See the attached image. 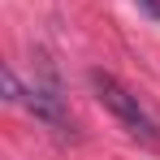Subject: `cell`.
<instances>
[{
	"mask_svg": "<svg viewBox=\"0 0 160 160\" xmlns=\"http://www.w3.org/2000/svg\"><path fill=\"white\" fill-rule=\"evenodd\" d=\"M87 78H91V91L100 95V104L121 121V130L130 134V138L147 143V147H160V121H156V112L143 104L126 82H117L112 74H104V69H91Z\"/></svg>",
	"mask_w": 160,
	"mask_h": 160,
	"instance_id": "cell-1",
	"label": "cell"
},
{
	"mask_svg": "<svg viewBox=\"0 0 160 160\" xmlns=\"http://www.w3.org/2000/svg\"><path fill=\"white\" fill-rule=\"evenodd\" d=\"M26 104L35 108V117L39 121H48L56 130H65V112H61V95H56V87H35L26 95Z\"/></svg>",
	"mask_w": 160,
	"mask_h": 160,
	"instance_id": "cell-2",
	"label": "cell"
},
{
	"mask_svg": "<svg viewBox=\"0 0 160 160\" xmlns=\"http://www.w3.org/2000/svg\"><path fill=\"white\" fill-rule=\"evenodd\" d=\"M143 9H147V18H160V0H138Z\"/></svg>",
	"mask_w": 160,
	"mask_h": 160,
	"instance_id": "cell-3",
	"label": "cell"
}]
</instances>
